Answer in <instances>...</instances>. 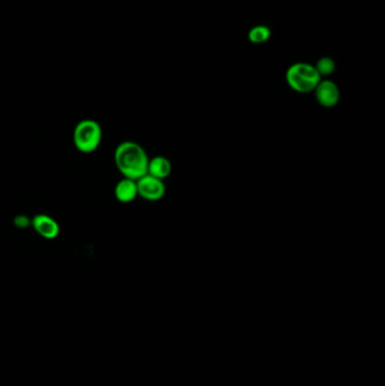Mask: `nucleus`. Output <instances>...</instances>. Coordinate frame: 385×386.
<instances>
[{"instance_id": "f257e3e1", "label": "nucleus", "mask_w": 385, "mask_h": 386, "mask_svg": "<svg viewBox=\"0 0 385 386\" xmlns=\"http://www.w3.org/2000/svg\"><path fill=\"white\" fill-rule=\"evenodd\" d=\"M115 163L123 178L137 181L147 174L149 157L139 143L123 141L115 148Z\"/></svg>"}, {"instance_id": "f03ea898", "label": "nucleus", "mask_w": 385, "mask_h": 386, "mask_svg": "<svg viewBox=\"0 0 385 386\" xmlns=\"http://www.w3.org/2000/svg\"><path fill=\"white\" fill-rule=\"evenodd\" d=\"M321 79L311 63H295L286 72V82L293 91L300 94L314 92Z\"/></svg>"}, {"instance_id": "7ed1b4c3", "label": "nucleus", "mask_w": 385, "mask_h": 386, "mask_svg": "<svg viewBox=\"0 0 385 386\" xmlns=\"http://www.w3.org/2000/svg\"><path fill=\"white\" fill-rule=\"evenodd\" d=\"M74 145L83 154H91L99 149L103 139L100 123L91 119H84L74 129Z\"/></svg>"}, {"instance_id": "20e7f679", "label": "nucleus", "mask_w": 385, "mask_h": 386, "mask_svg": "<svg viewBox=\"0 0 385 386\" xmlns=\"http://www.w3.org/2000/svg\"><path fill=\"white\" fill-rule=\"evenodd\" d=\"M137 190L138 195L145 200L158 201L165 195L166 188L164 181L146 174L137 180Z\"/></svg>"}, {"instance_id": "39448f33", "label": "nucleus", "mask_w": 385, "mask_h": 386, "mask_svg": "<svg viewBox=\"0 0 385 386\" xmlns=\"http://www.w3.org/2000/svg\"><path fill=\"white\" fill-rule=\"evenodd\" d=\"M317 103L325 109H332L339 103L340 89L337 84L330 79H321L314 89Z\"/></svg>"}, {"instance_id": "423d86ee", "label": "nucleus", "mask_w": 385, "mask_h": 386, "mask_svg": "<svg viewBox=\"0 0 385 386\" xmlns=\"http://www.w3.org/2000/svg\"><path fill=\"white\" fill-rule=\"evenodd\" d=\"M32 226L37 234L46 240H54L59 236V233H61V226L58 221L48 214H37L32 219Z\"/></svg>"}, {"instance_id": "0eeeda50", "label": "nucleus", "mask_w": 385, "mask_h": 386, "mask_svg": "<svg viewBox=\"0 0 385 386\" xmlns=\"http://www.w3.org/2000/svg\"><path fill=\"white\" fill-rule=\"evenodd\" d=\"M115 195L119 202H132L138 197L137 181L123 178L115 186Z\"/></svg>"}, {"instance_id": "6e6552de", "label": "nucleus", "mask_w": 385, "mask_h": 386, "mask_svg": "<svg viewBox=\"0 0 385 386\" xmlns=\"http://www.w3.org/2000/svg\"><path fill=\"white\" fill-rule=\"evenodd\" d=\"M171 172V162L168 158L164 157V156H155V157L149 160L147 174L164 181L166 178H169Z\"/></svg>"}, {"instance_id": "1a4fd4ad", "label": "nucleus", "mask_w": 385, "mask_h": 386, "mask_svg": "<svg viewBox=\"0 0 385 386\" xmlns=\"http://www.w3.org/2000/svg\"><path fill=\"white\" fill-rule=\"evenodd\" d=\"M270 37V29L265 25L253 26L248 33V41L254 44H263V43L267 42Z\"/></svg>"}, {"instance_id": "9d476101", "label": "nucleus", "mask_w": 385, "mask_h": 386, "mask_svg": "<svg viewBox=\"0 0 385 386\" xmlns=\"http://www.w3.org/2000/svg\"><path fill=\"white\" fill-rule=\"evenodd\" d=\"M314 67L317 69L320 77H328L330 75L334 74V70H336V63L332 57H322L320 58Z\"/></svg>"}, {"instance_id": "9b49d317", "label": "nucleus", "mask_w": 385, "mask_h": 386, "mask_svg": "<svg viewBox=\"0 0 385 386\" xmlns=\"http://www.w3.org/2000/svg\"><path fill=\"white\" fill-rule=\"evenodd\" d=\"M16 219H18V221H15V223L18 224V226L20 227H25L27 224L30 223L29 219L27 218L24 217V216H20V217L16 218Z\"/></svg>"}]
</instances>
